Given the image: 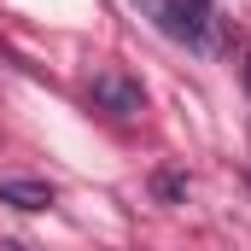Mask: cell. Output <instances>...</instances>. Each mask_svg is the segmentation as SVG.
Returning a JSON list of instances; mask_svg holds the SVG:
<instances>
[{
	"mask_svg": "<svg viewBox=\"0 0 251 251\" xmlns=\"http://www.w3.org/2000/svg\"><path fill=\"white\" fill-rule=\"evenodd\" d=\"M88 100H94L100 111H111V117H140V111H146V88H140L128 70H100V76L88 82Z\"/></svg>",
	"mask_w": 251,
	"mask_h": 251,
	"instance_id": "cell-1",
	"label": "cell"
},
{
	"mask_svg": "<svg viewBox=\"0 0 251 251\" xmlns=\"http://www.w3.org/2000/svg\"><path fill=\"white\" fill-rule=\"evenodd\" d=\"M0 204H12V210H53L59 193L47 181H35V176H6L0 181Z\"/></svg>",
	"mask_w": 251,
	"mask_h": 251,
	"instance_id": "cell-2",
	"label": "cell"
},
{
	"mask_svg": "<svg viewBox=\"0 0 251 251\" xmlns=\"http://www.w3.org/2000/svg\"><path fill=\"white\" fill-rule=\"evenodd\" d=\"M152 193H158L164 204H176V199H187V176H176V170H158V176H152Z\"/></svg>",
	"mask_w": 251,
	"mask_h": 251,
	"instance_id": "cell-3",
	"label": "cell"
},
{
	"mask_svg": "<svg viewBox=\"0 0 251 251\" xmlns=\"http://www.w3.org/2000/svg\"><path fill=\"white\" fill-rule=\"evenodd\" d=\"M246 88H251V53H246Z\"/></svg>",
	"mask_w": 251,
	"mask_h": 251,
	"instance_id": "cell-4",
	"label": "cell"
}]
</instances>
